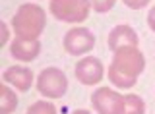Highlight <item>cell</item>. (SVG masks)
<instances>
[{
  "label": "cell",
  "mask_w": 155,
  "mask_h": 114,
  "mask_svg": "<svg viewBox=\"0 0 155 114\" xmlns=\"http://www.w3.org/2000/svg\"><path fill=\"white\" fill-rule=\"evenodd\" d=\"M47 16L37 4H21L12 17V29L19 39H39L45 31Z\"/></svg>",
  "instance_id": "cell-2"
},
{
  "label": "cell",
  "mask_w": 155,
  "mask_h": 114,
  "mask_svg": "<svg viewBox=\"0 0 155 114\" xmlns=\"http://www.w3.org/2000/svg\"><path fill=\"white\" fill-rule=\"evenodd\" d=\"M74 114H91V112H89V110H76Z\"/></svg>",
  "instance_id": "cell-18"
},
{
  "label": "cell",
  "mask_w": 155,
  "mask_h": 114,
  "mask_svg": "<svg viewBox=\"0 0 155 114\" xmlns=\"http://www.w3.org/2000/svg\"><path fill=\"white\" fill-rule=\"evenodd\" d=\"M18 108V97L10 87H0V114H12Z\"/></svg>",
  "instance_id": "cell-11"
},
{
  "label": "cell",
  "mask_w": 155,
  "mask_h": 114,
  "mask_svg": "<svg viewBox=\"0 0 155 114\" xmlns=\"http://www.w3.org/2000/svg\"><path fill=\"white\" fill-rule=\"evenodd\" d=\"M10 41V27L4 21H0V46H4Z\"/></svg>",
  "instance_id": "cell-15"
},
{
  "label": "cell",
  "mask_w": 155,
  "mask_h": 114,
  "mask_svg": "<svg viewBox=\"0 0 155 114\" xmlns=\"http://www.w3.org/2000/svg\"><path fill=\"white\" fill-rule=\"evenodd\" d=\"M105 78V68L93 56H85V58L78 60L76 64V79L84 85H95Z\"/></svg>",
  "instance_id": "cell-7"
},
{
  "label": "cell",
  "mask_w": 155,
  "mask_h": 114,
  "mask_svg": "<svg viewBox=\"0 0 155 114\" xmlns=\"http://www.w3.org/2000/svg\"><path fill=\"white\" fill-rule=\"evenodd\" d=\"M114 2L116 0H91V6H93V10L97 14H105L114 6Z\"/></svg>",
  "instance_id": "cell-14"
},
{
  "label": "cell",
  "mask_w": 155,
  "mask_h": 114,
  "mask_svg": "<svg viewBox=\"0 0 155 114\" xmlns=\"http://www.w3.org/2000/svg\"><path fill=\"white\" fill-rule=\"evenodd\" d=\"M2 79L10 85L18 89V91H29L31 89V83H33V74L29 68H23V66H12L8 68L6 72L2 74Z\"/></svg>",
  "instance_id": "cell-10"
},
{
  "label": "cell",
  "mask_w": 155,
  "mask_h": 114,
  "mask_svg": "<svg viewBox=\"0 0 155 114\" xmlns=\"http://www.w3.org/2000/svg\"><path fill=\"white\" fill-rule=\"evenodd\" d=\"M25 114H58V112H56L54 104H51L48 101H37L27 108Z\"/></svg>",
  "instance_id": "cell-13"
},
{
  "label": "cell",
  "mask_w": 155,
  "mask_h": 114,
  "mask_svg": "<svg viewBox=\"0 0 155 114\" xmlns=\"http://www.w3.org/2000/svg\"><path fill=\"white\" fill-rule=\"evenodd\" d=\"M124 101H126L124 114H143L145 112V103L142 97H138L134 93H128V95H124Z\"/></svg>",
  "instance_id": "cell-12"
},
{
  "label": "cell",
  "mask_w": 155,
  "mask_h": 114,
  "mask_svg": "<svg viewBox=\"0 0 155 114\" xmlns=\"http://www.w3.org/2000/svg\"><path fill=\"white\" fill-rule=\"evenodd\" d=\"M128 8H132V10H140V8H145L149 4V0H122Z\"/></svg>",
  "instance_id": "cell-16"
},
{
  "label": "cell",
  "mask_w": 155,
  "mask_h": 114,
  "mask_svg": "<svg viewBox=\"0 0 155 114\" xmlns=\"http://www.w3.org/2000/svg\"><path fill=\"white\" fill-rule=\"evenodd\" d=\"M138 33H136L130 25H116L113 31L109 33V39H107V45H109L110 50H118L122 46H138Z\"/></svg>",
  "instance_id": "cell-9"
},
{
  "label": "cell",
  "mask_w": 155,
  "mask_h": 114,
  "mask_svg": "<svg viewBox=\"0 0 155 114\" xmlns=\"http://www.w3.org/2000/svg\"><path fill=\"white\" fill-rule=\"evenodd\" d=\"M64 50L72 56H84L93 50L95 46V37L93 33L85 27H72L64 35Z\"/></svg>",
  "instance_id": "cell-6"
},
{
  "label": "cell",
  "mask_w": 155,
  "mask_h": 114,
  "mask_svg": "<svg viewBox=\"0 0 155 114\" xmlns=\"http://www.w3.org/2000/svg\"><path fill=\"white\" fill-rule=\"evenodd\" d=\"M91 104H93L97 114H124V95H120L114 89L99 87L91 95Z\"/></svg>",
  "instance_id": "cell-5"
},
{
  "label": "cell",
  "mask_w": 155,
  "mask_h": 114,
  "mask_svg": "<svg viewBox=\"0 0 155 114\" xmlns=\"http://www.w3.org/2000/svg\"><path fill=\"white\" fill-rule=\"evenodd\" d=\"M145 68V58L138 46H122L114 50L109 66V79L118 89H132Z\"/></svg>",
  "instance_id": "cell-1"
},
{
  "label": "cell",
  "mask_w": 155,
  "mask_h": 114,
  "mask_svg": "<svg viewBox=\"0 0 155 114\" xmlns=\"http://www.w3.org/2000/svg\"><path fill=\"white\" fill-rule=\"evenodd\" d=\"M48 10L58 21L81 23L89 17L91 0H51Z\"/></svg>",
  "instance_id": "cell-3"
},
{
  "label": "cell",
  "mask_w": 155,
  "mask_h": 114,
  "mask_svg": "<svg viewBox=\"0 0 155 114\" xmlns=\"http://www.w3.org/2000/svg\"><path fill=\"white\" fill-rule=\"evenodd\" d=\"M41 52V43L37 39H19L16 37L10 45V54L21 62H33Z\"/></svg>",
  "instance_id": "cell-8"
},
{
  "label": "cell",
  "mask_w": 155,
  "mask_h": 114,
  "mask_svg": "<svg viewBox=\"0 0 155 114\" xmlns=\"http://www.w3.org/2000/svg\"><path fill=\"white\" fill-rule=\"evenodd\" d=\"M147 25H149V29L155 33V6L147 12Z\"/></svg>",
  "instance_id": "cell-17"
},
{
  "label": "cell",
  "mask_w": 155,
  "mask_h": 114,
  "mask_svg": "<svg viewBox=\"0 0 155 114\" xmlns=\"http://www.w3.org/2000/svg\"><path fill=\"white\" fill-rule=\"evenodd\" d=\"M37 89L47 99H60L66 95L68 78L58 68H45L37 78Z\"/></svg>",
  "instance_id": "cell-4"
}]
</instances>
